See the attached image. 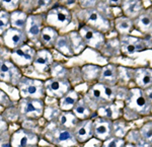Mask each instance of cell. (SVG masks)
I'll list each match as a JSON object with an SVG mask.
<instances>
[{
	"mask_svg": "<svg viewBox=\"0 0 152 147\" xmlns=\"http://www.w3.org/2000/svg\"><path fill=\"white\" fill-rule=\"evenodd\" d=\"M99 114L107 119H113L117 116L118 108L115 105H104V106L99 108Z\"/></svg>",
	"mask_w": 152,
	"mask_h": 147,
	"instance_id": "31",
	"label": "cell"
},
{
	"mask_svg": "<svg viewBox=\"0 0 152 147\" xmlns=\"http://www.w3.org/2000/svg\"><path fill=\"white\" fill-rule=\"evenodd\" d=\"M43 114L45 115V117L47 118L48 120H54L56 117L59 116L60 110H59V108L55 107V106H49L45 109V111L43 112Z\"/></svg>",
	"mask_w": 152,
	"mask_h": 147,
	"instance_id": "37",
	"label": "cell"
},
{
	"mask_svg": "<svg viewBox=\"0 0 152 147\" xmlns=\"http://www.w3.org/2000/svg\"><path fill=\"white\" fill-rule=\"evenodd\" d=\"M119 43L122 52L126 55H133V54L143 51L145 49L144 40L129 35H122Z\"/></svg>",
	"mask_w": 152,
	"mask_h": 147,
	"instance_id": "7",
	"label": "cell"
},
{
	"mask_svg": "<svg viewBox=\"0 0 152 147\" xmlns=\"http://www.w3.org/2000/svg\"><path fill=\"white\" fill-rule=\"evenodd\" d=\"M85 145H87V146H89V145H91V146H99V145H102V142H100L99 139H97V138H90L89 140H87L86 142H85Z\"/></svg>",
	"mask_w": 152,
	"mask_h": 147,
	"instance_id": "42",
	"label": "cell"
},
{
	"mask_svg": "<svg viewBox=\"0 0 152 147\" xmlns=\"http://www.w3.org/2000/svg\"><path fill=\"white\" fill-rule=\"evenodd\" d=\"M81 18L85 21L87 26H91L95 29H99V31H107L111 26L110 21L104 14L95 9L94 7L92 8H83V10L80 13Z\"/></svg>",
	"mask_w": 152,
	"mask_h": 147,
	"instance_id": "1",
	"label": "cell"
},
{
	"mask_svg": "<svg viewBox=\"0 0 152 147\" xmlns=\"http://www.w3.org/2000/svg\"><path fill=\"white\" fill-rule=\"evenodd\" d=\"M54 141L61 146H71L77 144L74 134L67 128H58L54 133Z\"/></svg>",
	"mask_w": 152,
	"mask_h": 147,
	"instance_id": "18",
	"label": "cell"
},
{
	"mask_svg": "<svg viewBox=\"0 0 152 147\" xmlns=\"http://www.w3.org/2000/svg\"><path fill=\"white\" fill-rule=\"evenodd\" d=\"M52 63H53L52 54L49 52L48 50H41L35 54L33 64L34 67L39 72H45L48 69H50Z\"/></svg>",
	"mask_w": 152,
	"mask_h": 147,
	"instance_id": "17",
	"label": "cell"
},
{
	"mask_svg": "<svg viewBox=\"0 0 152 147\" xmlns=\"http://www.w3.org/2000/svg\"><path fill=\"white\" fill-rule=\"evenodd\" d=\"M20 107L21 113L29 117H39L44 112V104L40 99H26Z\"/></svg>",
	"mask_w": 152,
	"mask_h": 147,
	"instance_id": "15",
	"label": "cell"
},
{
	"mask_svg": "<svg viewBox=\"0 0 152 147\" xmlns=\"http://www.w3.org/2000/svg\"><path fill=\"white\" fill-rule=\"evenodd\" d=\"M136 26L137 28L140 29L143 33H150L151 31V24H152V18H151V10H146L143 12H140L136 16Z\"/></svg>",
	"mask_w": 152,
	"mask_h": 147,
	"instance_id": "22",
	"label": "cell"
},
{
	"mask_svg": "<svg viewBox=\"0 0 152 147\" xmlns=\"http://www.w3.org/2000/svg\"><path fill=\"white\" fill-rule=\"evenodd\" d=\"M38 144V137L26 130H18L12 135L11 146H34Z\"/></svg>",
	"mask_w": 152,
	"mask_h": 147,
	"instance_id": "12",
	"label": "cell"
},
{
	"mask_svg": "<svg viewBox=\"0 0 152 147\" xmlns=\"http://www.w3.org/2000/svg\"><path fill=\"white\" fill-rule=\"evenodd\" d=\"M102 145L104 146H122L125 144V140L122 139L121 137H111L104 139V142H102Z\"/></svg>",
	"mask_w": 152,
	"mask_h": 147,
	"instance_id": "35",
	"label": "cell"
},
{
	"mask_svg": "<svg viewBox=\"0 0 152 147\" xmlns=\"http://www.w3.org/2000/svg\"><path fill=\"white\" fill-rule=\"evenodd\" d=\"M78 33L82 37L85 44L87 46H89V47L99 49L105 43V38L104 34L102 31H99V29H95L91 28V26H87V24H83Z\"/></svg>",
	"mask_w": 152,
	"mask_h": 147,
	"instance_id": "4",
	"label": "cell"
},
{
	"mask_svg": "<svg viewBox=\"0 0 152 147\" xmlns=\"http://www.w3.org/2000/svg\"><path fill=\"white\" fill-rule=\"evenodd\" d=\"M82 71H83V75H84V77L86 78V79H94L97 75H99L100 69L97 66L87 65L83 68Z\"/></svg>",
	"mask_w": 152,
	"mask_h": 147,
	"instance_id": "33",
	"label": "cell"
},
{
	"mask_svg": "<svg viewBox=\"0 0 152 147\" xmlns=\"http://www.w3.org/2000/svg\"><path fill=\"white\" fill-rule=\"evenodd\" d=\"M43 29V18L41 15H29L28 16L26 26V35L31 40H37Z\"/></svg>",
	"mask_w": 152,
	"mask_h": 147,
	"instance_id": "14",
	"label": "cell"
},
{
	"mask_svg": "<svg viewBox=\"0 0 152 147\" xmlns=\"http://www.w3.org/2000/svg\"><path fill=\"white\" fill-rule=\"evenodd\" d=\"M58 118L60 126L67 129L74 128L78 121L77 117L74 115V113H71L70 111H64L63 113H60Z\"/></svg>",
	"mask_w": 152,
	"mask_h": 147,
	"instance_id": "26",
	"label": "cell"
},
{
	"mask_svg": "<svg viewBox=\"0 0 152 147\" xmlns=\"http://www.w3.org/2000/svg\"><path fill=\"white\" fill-rule=\"evenodd\" d=\"M77 100H78L77 92H75L74 90L69 89L62 97H60V105H59L60 107L59 108L61 110H63V111H70L74 107V105L76 104Z\"/></svg>",
	"mask_w": 152,
	"mask_h": 147,
	"instance_id": "24",
	"label": "cell"
},
{
	"mask_svg": "<svg viewBox=\"0 0 152 147\" xmlns=\"http://www.w3.org/2000/svg\"><path fill=\"white\" fill-rule=\"evenodd\" d=\"M10 26V19L9 13L7 10H0V34H3Z\"/></svg>",
	"mask_w": 152,
	"mask_h": 147,
	"instance_id": "32",
	"label": "cell"
},
{
	"mask_svg": "<svg viewBox=\"0 0 152 147\" xmlns=\"http://www.w3.org/2000/svg\"><path fill=\"white\" fill-rule=\"evenodd\" d=\"M92 124H94V135L95 138L104 141V139L111 136L113 125L107 118H99L94 122H92Z\"/></svg>",
	"mask_w": 152,
	"mask_h": 147,
	"instance_id": "13",
	"label": "cell"
},
{
	"mask_svg": "<svg viewBox=\"0 0 152 147\" xmlns=\"http://www.w3.org/2000/svg\"><path fill=\"white\" fill-rule=\"evenodd\" d=\"M72 109H73V113H74V115L77 117V119L84 120L90 116L89 108L85 104L84 100H82V99H78Z\"/></svg>",
	"mask_w": 152,
	"mask_h": 147,
	"instance_id": "30",
	"label": "cell"
},
{
	"mask_svg": "<svg viewBox=\"0 0 152 147\" xmlns=\"http://www.w3.org/2000/svg\"><path fill=\"white\" fill-rule=\"evenodd\" d=\"M100 80L102 82H107L109 84H112L117 79V68L113 65H107L102 68L100 72Z\"/></svg>",
	"mask_w": 152,
	"mask_h": 147,
	"instance_id": "29",
	"label": "cell"
},
{
	"mask_svg": "<svg viewBox=\"0 0 152 147\" xmlns=\"http://www.w3.org/2000/svg\"><path fill=\"white\" fill-rule=\"evenodd\" d=\"M116 29L121 35H129L131 29H133V21L128 16H120L115 20Z\"/></svg>",
	"mask_w": 152,
	"mask_h": 147,
	"instance_id": "27",
	"label": "cell"
},
{
	"mask_svg": "<svg viewBox=\"0 0 152 147\" xmlns=\"http://www.w3.org/2000/svg\"><path fill=\"white\" fill-rule=\"evenodd\" d=\"M114 90L111 86L104 83H97L94 85L89 91V95L92 99L95 100H107L111 102L114 99Z\"/></svg>",
	"mask_w": 152,
	"mask_h": 147,
	"instance_id": "16",
	"label": "cell"
},
{
	"mask_svg": "<svg viewBox=\"0 0 152 147\" xmlns=\"http://www.w3.org/2000/svg\"><path fill=\"white\" fill-rule=\"evenodd\" d=\"M121 5L124 14L130 18H136L143 8L141 0H122Z\"/></svg>",
	"mask_w": 152,
	"mask_h": 147,
	"instance_id": "19",
	"label": "cell"
},
{
	"mask_svg": "<svg viewBox=\"0 0 152 147\" xmlns=\"http://www.w3.org/2000/svg\"><path fill=\"white\" fill-rule=\"evenodd\" d=\"M135 79H136L137 84L140 87H148L151 85L152 80V74L150 69H146V68H140V69L136 70L135 73Z\"/></svg>",
	"mask_w": 152,
	"mask_h": 147,
	"instance_id": "25",
	"label": "cell"
},
{
	"mask_svg": "<svg viewBox=\"0 0 152 147\" xmlns=\"http://www.w3.org/2000/svg\"><path fill=\"white\" fill-rule=\"evenodd\" d=\"M19 91L24 99H41L45 92L44 84L39 80L21 78L18 82Z\"/></svg>",
	"mask_w": 152,
	"mask_h": 147,
	"instance_id": "2",
	"label": "cell"
},
{
	"mask_svg": "<svg viewBox=\"0 0 152 147\" xmlns=\"http://www.w3.org/2000/svg\"><path fill=\"white\" fill-rule=\"evenodd\" d=\"M140 136L142 137V139H143V140H145L146 142L149 141V143H151V138H152L151 123L145 124L140 129Z\"/></svg>",
	"mask_w": 152,
	"mask_h": 147,
	"instance_id": "36",
	"label": "cell"
},
{
	"mask_svg": "<svg viewBox=\"0 0 152 147\" xmlns=\"http://www.w3.org/2000/svg\"><path fill=\"white\" fill-rule=\"evenodd\" d=\"M68 36H69V39L71 42V47H72L73 53L79 54L80 52H82V51L84 50V48L86 47V44L83 41L80 34L77 33V31H71Z\"/></svg>",
	"mask_w": 152,
	"mask_h": 147,
	"instance_id": "28",
	"label": "cell"
},
{
	"mask_svg": "<svg viewBox=\"0 0 152 147\" xmlns=\"http://www.w3.org/2000/svg\"><path fill=\"white\" fill-rule=\"evenodd\" d=\"M79 3L82 8H92L96 5L97 0H79Z\"/></svg>",
	"mask_w": 152,
	"mask_h": 147,
	"instance_id": "40",
	"label": "cell"
},
{
	"mask_svg": "<svg viewBox=\"0 0 152 147\" xmlns=\"http://www.w3.org/2000/svg\"><path fill=\"white\" fill-rule=\"evenodd\" d=\"M76 1H77V0H64L65 4H66V5H68V6L75 4V3H76Z\"/></svg>",
	"mask_w": 152,
	"mask_h": 147,
	"instance_id": "44",
	"label": "cell"
},
{
	"mask_svg": "<svg viewBox=\"0 0 152 147\" xmlns=\"http://www.w3.org/2000/svg\"><path fill=\"white\" fill-rule=\"evenodd\" d=\"M74 136L77 142L85 143L94 136V124L91 120L84 119L82 122H77L74 127Z\"/></svg>",
	"mask_w": 152,
	"mask_h": 147,
	"instance_id": "11",
	"label": "cell"
},
{
	"mask_svg": "<svg viewBox=\"0 0 152 147\" xmlns=\"http://www.w3.org/2000/svg\"><path fill=\"white\" fill-rule=\"evenodd\" d=\"M20 0H0V6L3 7L4 10L13 11L19 5Z\"/></svg>",
	"mask_w": 152,
	"mask_h": 147,
	"instance_id": "34",
	"label": "cell"
},
{
	"mask_svg": "<svg viewBox=\"0 0 152 147\" xmlns=\"http://www.w3.org/2000/svg\"><path fill=\"white\" fill-rule=\"evenodd\" d=\"M54 47L57 51L64 54L66 56H72L74 55L71 47V42L69 36H58L54 44Z\"/></svg>",
	"mask_w": 152,
	"mask_h": 147,
	"instance_id": "21",
	"label": "cell"
},
{
	"mask_svg": "<svg viewBox=\"0 0 152 147\" xmlns=\"http://www.w3.org/2000/svg\"><path fill=\"white\" fill-rule=\"evenodd\" d=\"M36 51L31 47L23 44L18 48L12 49L11 57L15 65L18 66H26L33 63L34 57H35Z\"/></svg>",
	"mask_w": 152,
	"mask_h": 147,
	"instance_id": "5",
	"label": "cell"
},
{
	"mask_svg": "<svg viewBox=\"0 0 152 147\" xmlns=\"http://www.w3.org/2000/svg\"><path fill=\"white\" fill-rule=\"evenodd\" d=\"M127 105L130 109L138 113H145L148 111V102L146 95L140 88H133L130 91Z\"/></svg>",
	"mask_w": 152,
	"mask_h": 147,
	"instance_id": "8",
	"label": "cell"
},
{
	"mask_svg": "<svg viewBox=\"0 0 152 147\" xmlns=\"http://www.w3.org/2000/svg\"><path fill=\"white\" fill-rule=\"evenodd\" d=\"M28 14L24 11L21 10H13L9 14V19H10V24L12 28H15L18 29H24L26 20H28Z\"/></svg>",
	"mask_w": 152,
	"mask_h": 147,
	"instance_id": "23",
	"label": "cell"
},
{
	"mask_svg": "<svg viewBox=\"0 0 152 147\" xmlns=\"http://www.w3.org/2000/svg\"><path fill=\"white\" fill-rule=\"evenodd\" d=\"M72 15L67 7L65 6H56L51 9L47 14V23L50 26L55 29H62L68 26L71 21Z\"/></svg>",
	"mask_w": 152,
	"mask_h": 147,
	"instance_id": "3",
	"label": "cell"
},
{
	"mask_svg": "<svg viewBox=\"0 0 152 147\" xmlns=\"http://www.w3.org/2000/svg\"><path fill=\"white\" fill-rule=\"evenodd\" d=\"M51 0H33L34 5H36L37 7H46L49 5Z\"/></svg>",
	"mask_w": 152,
	"mask_h": 147,
	"instance_id": "41",
	"label": "cell"
},
{
	"mask_svg": "<svg viewBox=\"0 0 152 147\" xmlns=\"http://www.w3.org/2000/svg\"><path fill=\"white\" fill-rule=\"evenodd\" d=\"M58 36L59 35H58L57 31H56V29L49 26H45V28L42 29L39 38H40L41 43L43 44L45 47L50 48L54 46L55 41Z\"/></svg>",
	"mask_w": 152,
	"mask_h": 147,
	"instance_id": "20",
	"label": "cell"
},
{
	"mask_svg": "<svg viewBox=\"0 0 152 147\" xmlns=\"http://www.w3.org/2000/svg\"><path fill=\"white\" fill-rule=\"evenodd\" d=\"M50 70L52 72L53 76L54 77H57V78H61L65 75L66 73V70L63 66L59 65V64H54V65H51L50 67Z\"/></svg>",
	"mask_w": 152,
	"mask_h": 147,
	"instance_id": "38",
	"label": "cell"
},
{
	"mask_svg": "<svg viewBox=\"0 0 152 147\" xmlns=\"http://www.w3.org/2000/svg\"><path fill=\"white\" fill-rule=\"evenodd\" d=\"M26 39V33L23 29H18L15 28H8L3 33V41L8 48L14 49L21 46Z\"/></svg>",
	"mask_w": 152,
	"mask_h": 147,
	"instance_id": "9",
	"label": "cell"
},
{
	"mask_svg": "<svg viewBox=\"0 0 152 147\" xmlns=\"http://www.w3.org/2000/svg\"><path fill=\"white\" fill-rule=\"evenodd\" d=\"M0 80L4 82L18 83L19 81L18 67L9 61L0 60Z\"/></svg>",
	"mask_w": 152,
	"mask_h": 147,
	"instance_id": "10",
	"label": "cell"
},
{
	"mask_svg": "<svg viewBox=\"0 0 152 147\" xmlns=\"http://www.w3.org/2000/svg\"><path fill=\"white\" fill-rule=\"evenodd\" d=\"M107 2L109 4H111V5H113V6H118V5H120V4H121L122 0H107Z\"/></svg>",
	"mask_w": 152,
	"mask_h": 147,
	"instance_id": "43",
	"label": "cell"
},
{
	"mask_svg": "<svg viewBox=\"0 0 152 147\" xmlns=\"http://www.w3.org/2000/svg\"><path fill=\"white\" fill-rule=\"evenodd\" d=\"M114 127H115V133L117 134V136H119V137L124 136L125 130H126V127H125L124 122L118 121L114 124Z\"/></svg>",
	"mask_w": 152,
	"mask_h": 147,
	"instance_id": "39",
	"label": "cell"
},
{
	"mask_svg": "<svg viewBox=\"0 0 152 147\" xmlns=\"http://www.w3.org/2000/svg\"><path fill=\"white\" fill-rule=\"evenodd\" d=\"M44 88L48 95L60 99L70 89V83L67 80L55 77L53 79L48 80L44 84Z\"/></svg>",
	"mask_w": 152,
	"mask_h": 147,
	"instance_id": "6",
	"label": "cell"
}]
</instances>
